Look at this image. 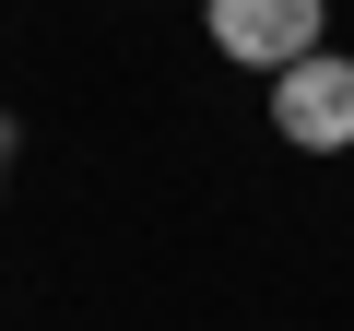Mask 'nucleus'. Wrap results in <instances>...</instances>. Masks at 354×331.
<instances>
[{
    "mask_svg": "<svg viewBox=\"0 0 354 331\" xmlns=\"http://www.w3.org/2000/svg\"><path fill=\"white\" fill-rule=\"evenodd\" d=\"M0 178H12V130H0Z\"/></svg>",
    "mask_w": 354,
    "mask_h": 331,
    "instance_id": "obj_3",
    "label": "nucleus"
},
{
    "mask_svg": "<svg viewBox=\"0 0 354 331\" xmlns=\"http://www.w3.org/2000/svg\"><path fill=\"white\" fill-rule=\"evenodd\" d=\"M201 36L272 83L283 60H307V48L330 36V0H201Z\"/></svg>",
    "mask_w": 354,
    "mask_h": 331,
    "instance_id": "obj_2",
    "label": "nucleus"
},
{
    "mask_svg": "<svg viewBox=\"0 0 354 331\" xmlns=\"http://www.w3.org/2000/svg\"><path fill=\"white\" fill-rule=\"evenodd\" d=\"M272 130H283V154H354V60H330V48L283 60L272 71Z\"/></svg>",
    "mask_w": 354,
    "mask_h": 331,
    "instance_id": "obj_1",
    "label": "nucleus"
}]
</instances>
